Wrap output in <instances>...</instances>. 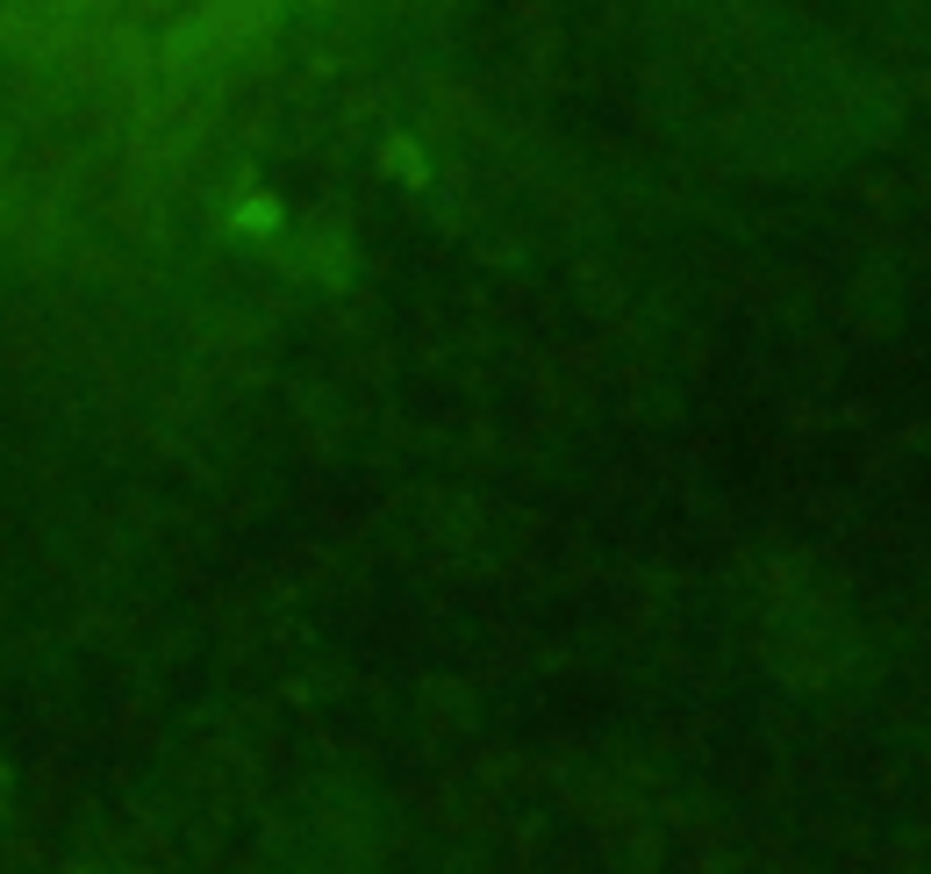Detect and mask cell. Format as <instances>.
Here are the masks:
<instances>
[{"label":"cell","instance_id":"6da1fadb","mask_svg":"<svg viewBox=\"0 0 931 874\" xmlns=\"http://www.w3.org/2000/svg\"><path fill=\"white\" fill-rule=\"evenodd\" d=\"M265 8H273V0H208V15H194L187 29L173 36V65H187V58H201V51H223L229 36H244Z\"/></svg>","mask_w":931,"mask_h":874}]
</instances>
